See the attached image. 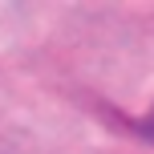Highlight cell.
Instances as JSON below:
<instances>
[{"label":"cell","mask_w":154,"mask_h":154,"mask_svg":"<svg viewBox=\"0 0 154 154\" xmlns=\"http://www.w3.org/2000/svg\"><path fill=\"white\" fill-rule=\"evenodd\" d=\"M93 93L114 122L154 142V29L122 32L93 69Z\"/></svg>","instance_id":"6da1fadb"}]
</instances>
